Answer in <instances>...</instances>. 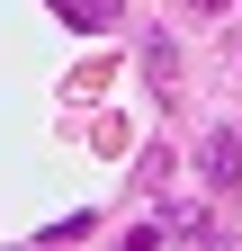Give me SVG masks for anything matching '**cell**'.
Here are the masks:
<instances>
[{
	"mask_svg": "<svg viewBox=\"0 0 242 251\" xmlns=\"http://www.w3.org/2000/svg\"><path fill=\"white\" fill-rule=\"evenodd\" d=\"M197 171H206V188H233V179H242V135L216 126V135L197 144Z\"/></svg>",
	"mask_w": 242,
	"mask_h": 251,
	"instance_id": "1",
	"label": "cell"
},
{
	"mask_svg": "<svg viewBox=\"0 0 242 251\" xmlns=\"http://www.w3.org/2000/svg\"><path fill=\"white\" fill-rule=\"evenodd\" d=\"M189 9H206V18H216V9H233V0H189Z\"/></svg>",
	"mask_w": 242,
	"mask_h": 251,
	"instance_id": "4",
	"label": "cell"
},
{
	"mask_svg": "<svg viewBox=\"0 0 242 251\" xmlns=\"http://www.w3.org/2000/svg\"><path fill=\"white\" fill-rule=\"evenodd\" d=\"M162 233H189V242H224L206 206H162Z\"/></svg>",
	"mask_w": 242,
	"mask_h": 251,
	"instance_id": "2",
	"label": "cell"
},
{
	"mask_svg": "<svg viewBox=\"0 0 242 251\" xmlns=\"http://www.w3.org/2000/svg\"><path fill=\"white\" fill-rule=\"evenodd\" d=\"M54 9H63L72 27H117V18H126V0H54Z\"/></svg>",
	"mask_w": 242,
	"mask_h": 251,
	"instance_id": "3",
	"label": "cell"
}]
</instances>
